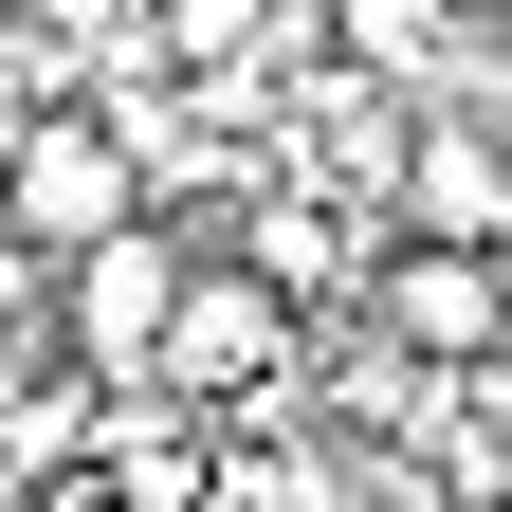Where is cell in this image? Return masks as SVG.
Wrapping results in <instances>:
<instances>
[{
    "mask_svg": "<svg viewBox=\"0 0 512 512\" xmlns=\"http://www.w3.org/2000/svg\"><path fill=\"white\" fill-rule=\"evenodd\" d=\"M183 256L165 220H128V238H92V256H55V366H92V384H147L165 366V311H183Z\"/></svg>",
    "mask_w": 512,
    "mask_h": 512,
    "instance_id": "3",
    "label": "cell"
},
{
    "mask_svg": "<svg viewBox=\"0 0 512 512\" xmlns=\"http://www.w3.org/2000/svg\"><path fill=\"white\" fill-rule=\"evenodd\" d=\"M293 366H311V311L256 275V256H202L183 275V311H165V403H202V421H275L293 403Z\"/></svg>",
    "mask_w": 512,
    "mask_h": 512,
    "instance_id": "1",
    "label": "cell"
},
{
    "mask_svg": "<svg viewBox=\"0 0 512 512\" xmlns=\"http://www.w3.org/2000/svg\"><path fill=\"white\" fill-rule=\"evenodd\" d=\"M19 110H37V92H0V183H19Z\"/></svg>",
    "mask_w": 512,
    "mask_h": 512,
    "instance_id": "7",
    "label": "cell"
},
{
    "mask_svg": "<svg viewBox=\"0 0 512 512\" xmlns=\"http://www.w3.org/2000/svg\"><path fill=\"white\" fill-rule=\"evenodd\" d=\"M147 220V147H128V110L110 92H37L19 110V183H0V238H37V256H92Z\"/></svg>",
    "mask_w": 512,
    "mask_h": 512,
    "instance_id": "2",
    "label": "cell"
},
{
    "mask_svg": "<svg viewBox=\"0 0 512 512\" xmlns=\"http://www.w3.org/2000/svg\"><path fill=\"white\" fill-rule=\"evenodd\" d=\"M366 330L476 384V366L512 348V256H476V238H384V275H366Z\"/></svg>",
    "mask_w": 512,
    "mask_h": 512,
    "instance_id": "4",
    "label": "cell"
},
{
    "mask_svg": "<svg viewBox=\"0 0 512 512\" xmlns=\"http://www.w3.org/2000/svg\"><path fill=\"white\" fill-rule=\"evenodd\" d=\"M0 366H55V256L0 238Z\"/></svg>",
    "mask_w": 512,
    "mask_h": 512,
    "instance_id": "6",
    "label": "cell"
},
{
    "mask_svg": "<svg viewBox=\"0 0 512 512\" xmlns=\"http://www.w3.org/2000/svg\"><path fill=\"white\" fill-rule=\"evenodd\" d=\"M19 19H37V0H0V37H19Z\"/></svg>",
    "mask_w": 512,
    "mask_h": 512,
    "instance_id": "8",
    "label": "cell"
},
{
    "mask_svg": "<svg viewBox=\"0 0 512 512\" xmlns=\"http://www.w3.org/2000/svg\"><path fill=\"white\" fill-rule=\"evenodd\" d=\"M384 238H476V256H512V128L494 110H421L403 128V183H384Z\"/></svg>",
    "mask_w": 512,
    "mask_h": 512,
    "instance_id": "5",
    "label": "cell"
}]
</instances>
